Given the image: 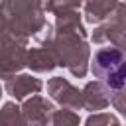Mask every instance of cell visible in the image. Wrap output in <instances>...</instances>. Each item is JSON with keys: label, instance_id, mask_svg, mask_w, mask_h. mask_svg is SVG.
I'll list each match as a JSON object with an SVG mask.
<instances>
[{"label": "cell", "instance_id": "obj_1", "mask_svg": "<svg viewBox=\"0 0 126 126\" xmlns=\"http://www.w3.org/2000/svg\"><path fill=\"white\" fill-rule=\"evenodd\" d=\"M91 71L108 91H126V53L114 45L98 47L91 59Z\"/></svg>", "mask_w": 126, "mask_h": 126}, {"label": "cell", "instance_id": "obj_2", "mask_svg": "<svg viewBox=\"0 0 126 126\" xmlns=\"http://www.w3.org/2000/svg\"><path fill=\"white\" fill-rule=\"evenodd\" d=\"M2 10L8 20V32L30 39L47 24L43 18V4L39 2H2Z\"/></svg>", "mask_w": 126, "mask_h": 126}, {"label": "cell", "instance_id": "obj_3", "mask_svg": "<svg viewBox=\"0 0 126 126\" xmlns=\"http://www.w3.org/2000/svg\"><path fill=\"white\" fill-rule=\"evenodd\" d=\"M51 49L55 63L59 67H67L71 75L75 77H85L89 59H91V49L85 37L79 35H53L51 43L45 45Z\"/></svg>", "mask_w": 126, "mask_h": 126}, {"label": "cell", "instance_id": "obj_4", "mask_svg": "<svg viewBox=\"0 0 126 126\" xmlns=\"http://www.w3.org/2000/svg\"><path fill=\"white\" fill-rule=\"evenodd\" d=\"M28 39L18 37L10 32L0 33V79H14L26 67Z\"/></svg>", "mask_w": 126, "mask_h": 126}, {"label": "cell", "instance_id": "obj_5", "mask_svg": "<svg viewBox=\"0 0 126 126\" xmlns=\"http://www.w3.org/2000/svg\"><path fill=\"white\" fill-rule=\"evenodd\" d=\"M94 43H110L126 53V4H118L110 20L93 32Z\"/></svg>", "mask_w": 126, "mask_h": 126}, {"label": "cell", "instance_id": "obj_6", "mask_svg": "<svg viewBox=\"0 0 126 126\" xmlns=\"http://www.w3.org/2000/svg\"><path fill=\"white\" fill-rule=\"evenodd\" d=\"M47 93L55 102H59L67 110H81L83 108V94L77 87H73L63 77H53L47 83Z\"/></svg>", "mask_w": 126, "mask_h": 126}, {"label": "cell", "instance_id": "obj_7", "mask_svg": "<svg viewBox=\"0 0 126 126\" xmlns=\"http://www.w3.org/2000/svg\"><path fill=\"white\" fill-rule=\"evenodd\" d=\"M55 106L41 94H33L22 104V116L26 126H49V118Z\"/></svg>", "mask_w": 126, "mask_h": 126}, {"label": "cell", "instance_id": "obj_8", "mask_svg": "<svg viewBox=\"0 0 126 126\" xmlns=\"http://www.w3.org/2000/svg\"><path fill=\"white\" fill-rule=\"evenodd\" d=\"M41 89H43V83H41L39 79L32 77V75H16L14 79L6 81V87H4V91H6L12 98H16V100H24L28 94L33 96V94H37Z\"/></svg>", "mask_w": 126, "mask_h": 126}, {"label": "cell", "instance_id": "obj_9", "mask_svg": "<svg viewBox=\"0 0 126 126\" xmlns=\"http://www.w3.org/2000/svg\"><path fill=\"white\" fill-rule=\"evenodd\" d=\"M83 94V108L87 110H104L110 104V91L98 83V81H91L85 85V89L81 91Z\"/></svg>", "mask_w": 126, "mask_h": 126}, {"label": "cell", "instance_id": "obj_10", "mask_svg": "<svg viewBox=\"0 0 126 126\" xmlns=\"http://www.w3.org/2000/svg\"><path fill=\"white\" fill-rule=\"evenodd\" d=\"M26 67L37 73H45L57 67V63L49 47H32L28 49V55H26Z\"/></svg>", "mask_w": 126, "mask_h": 126}, {"label": "cell", "instance_id": "obj_11", "mask_svg": "<svg viewBox=\"0 0 126 126\" xmlns=\"http://www.w3.org/2000/svg\"><path fill=\"white\" fill-rule=\"evenodd\" d=\"M53 33L55 35H79V37L87 35L77 12H67L61 16H55V32Z\"/></svg>", "mask_w": 126, "mask_h": 126}, {"label": "cell", "instance_id": "obj_12", "mask_svg": "<svg viewBox=\"0 0 126 126\" xmlns=\"http://www.w3.org/2000/svg\"><path fill=\"white\" fill-rule=\"evenodd\" d=\"M116 6H118L116 2H98V0L87 2L85 4V20L89 24H98V22L110 18L112 12L116 10Z\"/></svg>", "mask_w": 126, "mask_h": 126}, {"label": "cell", "instance_id": "obj_13", "mask_svg": "<svg viewBox=\"0 0 126 126\" xmlns=\"http://www.w3.org/2000/svg\"><path fill=\"white\" fill-rule=\"evenodd\" d=\"M0 126H26L22 108L16 102H4L0 108Z\"/></svg>", "mask_w": 126, "mask_h": 126}, {"label": "cell", "instance_id": "obj_14", "mask_svg": "<svg viewBox=\"0 0 126 126\" xmlns=\"http://www.w3.org/2000/svg\"><path fill=\"white\" fill-rule=\"evenodd\" d=\"M79 124H81L79 114L73 110H67V108L53 110V114L49 118V126H79Z\"/></svg>", "mask_w": 126, "mask_h": 126}, {"label": "cell", "instance_id": "obj_15", "mask_svg": "<svg viewBox=\"0 0 126 126\" xmlns=\"http://www.w3.org/2000/svg\"><path fill=\"white\" fill-rule=\"evenodd\" d=\"M79 8H81V2H47V4H43V10L53 12L55 16H61L67 12H77Z\"/></svg>", "mask_w": 126, "mask_h": 126}, {"label": "cell", "instance_id": "obj_16", "mask_svg": "<svg viewBox=\"0 0 126 126\" xmlns=\"http://www.w3.org/2000/svg\"><path fill=\"white\" fill-rule=\"evenodd\" d=\"M112 122H116V118L108 112H94L85 120V126H110Z\"/></svg>", "mask_w": 126, "mask_h": 126}, {"label": "cell", "instance_id": "obj_17", "mask_svg": "<svg viewBox=\"0 0 126 126\" xmlns=\"http://www.w3.org/2000/svg\"><path fill=\"white\" fill-rule=\"evenodd\" d=\"M110 104L126 116V91H118V93H112L110 94Z\"/></svg>", "mask_w": 126, "mask_h": 126}, {"label": "cell", "instance_id": "obj_18", "mask_svg": "<svg viewBox=\"0 0 126 126\" xmlns=\"http://www.w3.org/2000/svg\"><path fill=\"white\" fill-rule=\"evenodd\" d=\"M2 32H8V20H6V14L2 10V2H0V33Z\"/></svg>", "mask_w": 126, "mask_h": 126}, {"label": "cell", "instance_id": "obj_19", "mask_svg": "<svg viewBox=\"0 0 126 126\" xmlns=\"http://www.w3.org/2000/svg\"><path fill=\"white\" fill-rule=\"evenodd\" d=\"M110 126H120V124H118V120H116V122H112V124H110Z\"/></svg>", "mask_w": 126, "mask_h": 126}, {"label": "cell", "instance_id": "obj_20", "mask_svg": "<svg viewBox=\"0 0 126 126\" xmlns=\"http://www.w3.org/2000/svg\"><path fill=\"white\" fill-rule=\"evenodd\" d=\"M0 96H2V87H0Z\"/></svg>", "mask_w": 126, "mask_h": 126}]
</instances>
